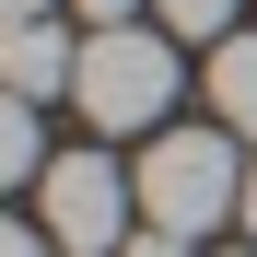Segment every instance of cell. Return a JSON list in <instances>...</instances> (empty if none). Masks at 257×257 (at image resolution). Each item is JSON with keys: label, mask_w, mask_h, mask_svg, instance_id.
Returning a JSON list of instances; mask_svg holds the SVG:
<instances>
[{"label": "cell", "mask_w": 257, "mask_h": 257, "mask_svg": "<svg viewBox=\"0 0 257 257\" xmlns=\"http://www.w3.org/2000/svg\"><path fill=\"white\" fill-rule=\"evenodd\" d=\"M35 234L59 257H117L141 234V176H117V152H47V176H35Z\"/></svg>", "instance_id": "3957f363"}, {"label": "cell", "mask_w": 257, "mask_h": 257, "mask_svg": "<svg viewBox=\"0 0 257 257\" xmlns=\"http://www.w3.org/2000/svg\"><path fill=\"white\" fill-rule=\"evenodd\" d=\"M24 12H59V0H0V24H24Z\"/></svg>", "instance_id": "8fae6325"}, {"label": "cell", "mask_w": 257, "mask_h": 257, "mask_svg": "<svg viewBox=\"0 0 257 257\" xmlns=\"http://www.w3.org/2000/svg\"><path fill=\"white\" fill-rule=\"evenodd\" d=\"M187 70H176V35L164 24H94L82 35V70H70V105L105 128V141H164Z\"/></svg>", "instance_id": "6da1fadb"}, {"label": "cell", "mask_w": 257, "mask_h": 257, "mask_svg": "<svg viewBox=\"0 0 257 257\" xmlns=\"http://www.w3.org/2000/svg\"><path fill=\"white\" fill-rule=\"evenodd\" d=\"M222 257H257V245H222Z\"/></svg>", "instance_id": "4fadbf2b"}, {"label": "cell", "mask_w": 257, "mask_h": 257, "mask_svg": "<svg viewBox=\"0 0 257 257\" xmlns=\"http://www.w3.org/2000/svg\"><path fill=\"white\" fill-rule=\"evenodd\" d=\"M0 257H59L47 234H24V222H0Z\"/></svg>", "instance_id": "9c48e42d"}, {"label": "cell", "mask_w": 257, "mask_h": 257, "mask_svg": "<svg viewBox=\"0 0 257 257\" xmlns=\"http://www.w3.org/2000/svg\"><path fill=\"white\" fill-rule=\"evenodd\" d=\"M245 234H257V164H245Z\"/></svg>", "instance_id": "7c38bea8"}, {"label": "cell", "mask_w": 257, "mask_h": 257, "mask_svg": "<svg viewBox=\"0 0 257 257\" xmlns=\"http://www.w3.org/2000/svg\"><path fill=\"white\" fill-rule=\"evenodd\" d=\"M47 176V141H35V94H0V199Z\"/></svg>", "instance_id": "8992f818"}, {"label": "cell", "mask_w": 257, "mask_h": 257, "mask_svg": "<svg viewBox=\"0 0 257 257\" xmlns=\"http://www.w3.org/2000/svg\"><path fill=\"white\" fill-rule=\"evenodd\" d=\"M117 257H187V234H164V222H141V234H128Z\"/></svg>", "instance_id": "ba28073f"}, {"label": "cell", "mask_w": 257, "mask_h": 257, "mask_svg": "<svg viewBox=\"0 0 257 257\" xmlns=\"http://www.w3.org/2000/svg\"><path fill=\"white\" fill-rule=\"evenodd\" d=\"M210 128L257 141V35H222L210 47Z\"/></svg>", "instance_id": "5b68a950"}, {"label": "cell", "mask_w": 257, "mask_h": 257, "mask_svg": "<svg viewBox=\"0 0 257 257\" xmlns=\"http://www.w3.org/2000/svg\"><path fill=\"white\" fill-rule=\"evenodd\" d=\"M70 12H82V24H128L141 0H70Z\"/></svg>", "instance_id": "30bf717a"}, {"label": "cell", "mask_w": 257, "mask_h": 257, "mask_svg": "<svg viewBox=\"0 0 257 257\" xmlns=\"http://www.w3.org/2000/svg\"><path fill=\"white\" fill-rule=\"evenodd\" d=\"M152 12H164V35H176V47H222L245 0H152Z\"/></svg>", "instance_id": "52a82bcc"}, {"label": "cell", "mask_w": 257, "mask_h": 257, "mask_svg": "<svg viewBox=\"0 0 257 257\" xmlns=\"http://www.w3.org/2000/svg\"><path fill=\"white\" fill-rule=\"evenodd\" d=\"M141 222L187 234V245L210 222H245V152H234V128H164L141 152Z\"/></svg>", "instance_id": "7a4b0ae2"}, {"label": "cell", "mask_w": 257, "mask_h": 257, "mask_svg": "<svg viewBox=\"0 0 257 257\" xmlns=\"http://www.w3.org/2000/svg\"><path fill=\"white\" fill-rule=\"evenodd\" d=\"M70 70H82V35L59 12H24V24H0V94H70Z\"/></svg>", "instance_id": "277c9868"}]
</instances>
